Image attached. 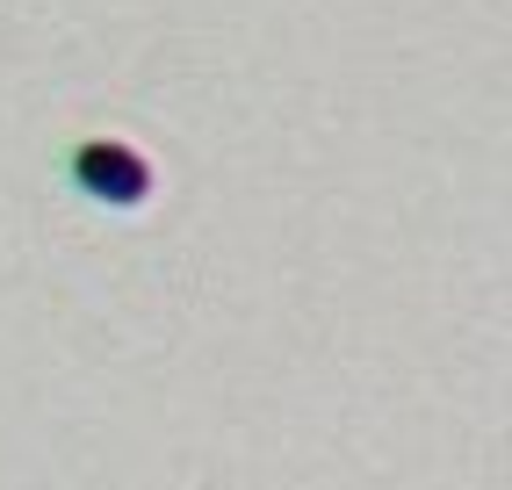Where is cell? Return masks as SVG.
Wrapping results in <instances>:
<instances>
[{
	"instance_id": "1",
	"label": "cell",
	"mask_w": 512,
	"mask_h": 490,
	"mask_svg": "<svg viewBox=\"0 0 512 490\" xmlns=\"http://www.w3.org/2000/svg\"><path fill=\"white\" fill-rule=\"evenodd\" d=\"M73 173H80V188H87V195L116 202V209H138V202L152 195V166L130 152V145H116V137H94V145H80Z\"/></svg>"
}]
</instances>
